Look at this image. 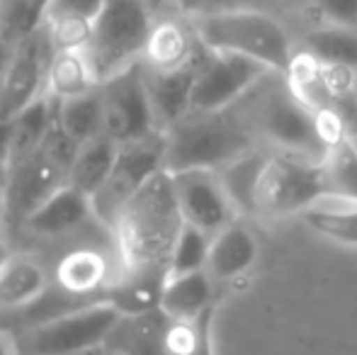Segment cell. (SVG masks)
<instances>
[{
	"label": "cell",
	"instance_id": "obj_41",
	"mask_svg": "<svg viewBox=\"0 0 357 355\" xmlns=\"http://www.w3.org/2000/svg\"><path fill=\"white\" fill-rule=\"evenodd\" d=\"M183 3H185V8H188V5H190V3H195V0H183Z\"/></svg>",
	"mask_w": 357,
	"mask_h": 355
},
{
	"label": "cell",
	"instance_id": "obj_38",
	"mask_svg": "<svg viewBox=\"0 0 357 355\" xmlns=\"http://www.w3.org/2000/svg\"><path fill=\"white\" fill-rule=\"evenodd\" d=\"M8 258H10L8 248H5V246H3V243H0V268H3V266H5V261H8Z\"/></svg>",
	"mask_w": 357,
	"mask_h": 355
},
{
	"label": "cell",
	"instance_id": "obj_10",
	"mask_svg": "<svg viewBox=\"0 0 357 355\" xmlns=\"http://www.w3.org/2000/svg\"><path fill=\"white\" fill-rule=\"evenodd\" d=\"M100 98H102V137H107L117 146L160 132L151 107L144 61L100 83Z\"/></svg>",
	"mask_w": 357,
	"mask_h": 355
},
{
	"label": "cell",
	"instance_id": "obj_34",
	"mask_svg": "<svg viewBox=\"0 0 357 355\" xmlns=\"http://www.w3.org/2000/svg\"><path fill=\"white\" fill-rule=\"evenodd\" d=\"M253 8V0H195L188 5V10H192L195 15L202 13H221V10H243Z\"/></svg>",
	"mask_w": 357,
	"mask_h": 355
},
{
	"label": "cell",
	"instance_id": "obj_1",
	"mask_svg": "<svg viewBox=\"0 0 357 355\" xmlns=\"http://www.w3.org/2000/svg\"><path fill=\"white\" fill-rule=\"evenodd\" d=\"M185 227L173 176L160 171L124 204L117 222L112 224L122 268L132 270H165L170 253Z\"/></svg>",
	"mask_w": 357,
	"mask_h": 355
},
{
	"label": "cell",
	"instance_id": "obj_40",
	"mask_svg": "<svg viewBox=\"0 0 357 355\" xmlns=\"http://www.w3.org/2000/svg\"><path fill=\"white\" fill-rule=\"evenodd\" d=\"M155 5H165V3H173V0H153Z\"/></svg>",
	"mask_w": 357,
	"mask_h": 355
},
{
	"label": "cell",
	"instance_id": "obj_22",
	"mask_svg": "<svg viewBox=\"0 0 357 355\" xmlns=\"http://www.w3.org/2000/svg\"><path fill=\"white\" fill-rule=\"evenodd\" d=\"M165 280H168L165 270L122 268V273L109 282L105 297H107L122 314L151 312V309L160 307Z\"/></svg>",
	"mask_w": 357,
	"mask_h": 355
},
{
	"label": "cell",
	"instance_id": "obj_6",
	"mask_svg": "<svg viewBox=\"0 0 357 355\" xmlns=\"http://www.w3.org/2000/svg\"><path fill=\"white\" fill-rule=\"evenodd\" d=\"M335 192L326 161L291 151L268 153L255 188V214H301L321 197Z\"/></svg>",
	"mask_w": 357,
	"mask_h": 355
},
{
	"label": "cell",
	"instance_id": "obj_12",
	"mask_svg": "<svg viewBox=\"0 0 357 355\" xmlns=\"http://www.w3.org/2000/svg\"><path fill=\"white\" fill-rule=\"evenodd\" d=\"M54 52L56 49L44 24L17 47L0 81V124H10L29 103L47 93V73Z\"/></svg>",
	"mask_w": 357,
	"mask_h": 355
},
{
	"label": "cell",
	"instance_id": "obj_2",
	"mask_svg": "<svg viewBox=\"0 0 357 355\" xmlns=\"http://www.w3.org/2000/svg\"><path fill=\"white\" fill-rule=\"evenodd\" d=\"M258 146V137L234 107L221 112H188L165 129V171H219Z\"/></svg>",
	"mask_w": 357,
	"mask_h": 355
},
{
	"label": "cell",
	"instance_id": "obj_25",
	"mask_svg": "<svg viewBox=\"0 0 357 355\" xmlns=\"http://www.w3.org/2000/svg\"><path fill=\"white\" fill-rule=\"evenodd\" d=\"M47 292V273L32 258H13L0 268V314L29 307Z\"/></svg>",
	"mask_w": 357,
	"mask_h": 355
},
{
	"label": "cell",
	"instance_id": "obj_23",
	"mask_svg": "<svg viewBox=\"0 0 357 355\" xmlns=\"http://www.w3.org/2000/svg\"><path fill=\"white\" fill-rule=\"evenodd\" d=\"M214 299V280L207 270L185 275H168L160 297V309L175 322L195 319L209 309Z\"/></svg>",
	"mask_w": 357,
	"mask_h": 355
},
{
	"label": "cell",
	"instance_id": "obj_9",
	"mask_svg": "<svg viewBox=\"0 0 357 355\" xmlns=\"http://www.w3.org/2000/svg\"><path fill=\"white\" fill-rule=\"evenodd\" d=\"M165 171V132L151 134L139 142L122 144L114 158V166L98 192L90 197L93 217L112 229L124 204L144 188L153 176Z\"/></svg>",
	"mask_w": 357,
	"mask_h": 355
},
{
	"label": "cell",
	"instance_id": "obj_28",
	"mask_svg": "<svg viewBox=\"0 0 357 355\" xmlns=\"http://www.w3.org/2000/svg\"><path fill=\"white\" fill-rule=\"evenodd\" d=\"M117 151H119L117 144L109 142L102 134L90 139V142L80 144L78 151H75L68 183H71L73 188H78L80 192H85L88 197H93L100 190V185L107 180L109 171H112Z\"/></svg>",
	"mask_w": 357,
	"mask_h": 355
},
{
	"label": "cell",
	"instance_id": "obj_27",
	"mask_svg": "<svg viewBox=\"0 0 357 355\" xmlns=\"http://www.w3.org/2000/svg\"><path fill=\"white\" fill-rule=\"evenodd\" d=\"M56 124L75 144H85L102 134V98L100 86L88 93L56 100Z\"/></svg>",
	"mask_w": 357,
	"mask_h": 355
},
{
	"label": "cell",
	"instance_id": "obj_8",
	"mask_svg": "<svg viewBox=\"0 0 357 355\" xmlns=\"http://www.w3.org/2000/svg\"><path fill=\"white\" fill-rule=\"evenodd\" d=\"M78 146L80 144L66 137L59 124H54L49 137L32 156L8 168L10 178L5 214L13 217L17 224H22L49 195H54L61 185H66Z\"/></svg>",
	"mask_w": 357,
	"mask_h": 355
},
{
	"label": "cell",
	"instance_id": "obj_17",
	"mask_svg": "<svg viewBox=\"0 0 357 355\" xmlns=\"http://www.w3.org/2000/svg\"><path fill=\"white\" fill-rule=\"evenodd\" d=\"M107 0H49L42 24L54 49H85L90 29Z\"/></svg>",
	"mask_w": 357,
	"mask_h": 355
},
{
	"label": "cell",
	"instance_id": "obj_16",
	"mask_svg": "<svg viewBox=\"0 0 357 355\" xmlns=\"http://www.w3.org/2000/svg\"><path fill=\"white\" fill-rule=\"evenodd\" d=\"M93 217V202L85 192L73 188L71 183L61 185L54 195H49L32 214L22 222L27 232L37 236H61Z\"/></svg>",
	"mask_w": 357,
	"mask_h": 355
},
{
	"label": "cell",
	"instance_id": "obj_5",
	"mask_svg": "<svg viewBox=\"0 0 357 355\" xmlns=\"http://www.w3.org/2000/svg\"><path fill=\"white\" fill-rule=\"evenodd\" d=\"M151 32L153 20L146 0H107L85 44L98 83L142 61Z\"/></svg>",
	"mask_w": 357,
	"mask_h": 355
},
{
	"label": "cell",
	"instance_id": "obj_15",
	"mask_svg": "<svg viewBox=\"0 0 357 355\" xmlns=\"http://www.w3.org/2000/svg\"><path fill=\"white\" fill-rule=\"evenodd\" d=\"M173 319L163 309L119 314L102 348L117 355H165V338Z\"/></svg>",
	"mask_w": 357,
	"mask_h": 355
},
{
	"label": "cell",
	"instance_id": "obj_21",
	"mask_svg": "<svg viewBox=\"0 0 357 355\" xmlns=\"http://www.w3.org/2000/svg\"><path fill=\"white\" fill-rule=\"evenodd\" d=\"M112 280L107 256L95 248H75L66 253L56 266V282L61 292H68L78 299H90L105 285L109 287Z\"/></svg>",
	"mask_w": 357,
	"mask_h": 355
},
{
	"label": "cell",
	"instance_id": "obj_31",
	"mask_svg": "<svg viewBox=\"0 0 357 355\" xmlns=\"http://www.w3.org/2000/svg\"><path fill=\"white\" fill-rule=\"evenodd\" d=\"M214 312L216 302L195 319H185V322L173 319L165 338V355H214Z\"/></svg>",
	"mask_w": 357,
	"mask_h": 355
},
{
	"label": "cell",
	"instance_id": "obj_35",
	"mask_svg": "<svg viewBox=\"0 0 357 355\" xmlns=\"http://www.w3.org/2000/svg\"><path fill=\"white\" fill-rule=\"evenodd\" d=\"M8 178H10L8 161L0 156V217L5 214V204H8Z\"/></svg>",
	"mask_w": 357,
	"mask_h": 355
},
{
	"label": "cell",
	"instance_id": "obj_36",
	"mask_svg": "<svg viewBox=\"0 0 357 355\" xmlns=\"http://www.w3.org/2000/svg\"><path fill=\"white\" fill-rule=\"evenodd\" d=\"M49 0H32V10H34V17H37V22L42 24V17H44V10H47Z\"/></svg>",
	"mask_w": 357,
	"mask_h": 355
},
{
	"label": "cell",
	"instance_id": "obj_11",
	"mask_svg": "<svg viewBox=\"0 0 357 355\" xmlns=\"http://www.w3.org/2000/svg\"><path fill=\"white\" fill-rule=\"evenodd\" d=\"M270 68L253 59L226 52H204L192 88L190 112H221L234 107L270 76Z\"/></svg>",
	"mask_w": 357,
	"mask_h": 355
},
{
	"label": "cell",
	"instance_id": "obj_24",
	"mask_svg": "<svg viewBox=\"0 0 357 355\" xmlns=\"http://www.w3.org/2000/svg\"><path fill=\"white\" fill-rule=\"evenodd\" d=\"M316 234L345 246H357V197L331 192L299 214Z\"/></svg>",
	"mask_w": 357,
	"mask_h": 355
},
{
	"label": "cell",
	"instance_id": "obj_18",
	"mask_svg": "<svg viewBox=\"0 0 357 355\" xmlns=\"http://www.w3.org/2000/svg\"><path fill=\"white\" fill-rule=\"evenodd\" d=\"M54 124H56V98L49 93L39 95L17 117H13V122L8 124V149H5L8 168L32 156L49 137Z\"/></svg>",
	"mask_w": 357,
	"mask_h": 355
},
{
	"label": "cell",
	"instance_id": "obj_42",
	"mask_svg": "<svg viewBox=\"0 0 357 355\" xmlns=\"http://www.w3.org/2000/svg\"><path fill=\"white\" fill-rule=\"evenodd\" d=\"M98 351H100V348H98ZM80 355H95V351H90V353H80Z\"/></svg>",
	"mask_w": 357,
	"mask_h": 355
},
{
	"label": "cell",
	"instance_id": "obj_4",
	"mask_svg": "<svg viewBox=\"0 0 357 355\" xmlns=\"http://www.w3.org/2000/svg\"><path fill=\"white\" fill-rule=\"evenodd\" d=\"M243 119L253 129L255 137L275 144L280 151L301 153V156L324 161L331 149L324 122H321V112L309 107L294 93L289 81L260 93L258 105L250 109V114L245 112Z\"/></svg>",
	"mask_w": 357,
	"mask_h": 355
},
{
	"label": "cell",
	"instance_id": "obj_7",
	"mask_svg": "<svg viewBox=\"0 0 357 355\" xmlns=\"http://www.w3.org/2000/svg\"><path fill=\"white\" fill-rule=\"evenodd\" d=\"M119 309L107 297L85 302L54 319L24 328L15 353L20 355H80L105 346L117 324Z\"/></svg>",
	"mask_w": 357,
	"mask_h": 355
},
{
	"label": "cell",
	"instance_id": "obj_32",
	"mask_svg": "<svg viewBox=\"0 0 357 355\" xmlns=\"http://www.w3.org/2000/svg\"><path fill=\"white\" fill-rule=\"evenodd\" d=\"M209 248H212V234L185 222L183 232H180L178 241L173 246V253H170L168 275H185L204 270L207 268Z\"/></svg>",
	"mask_w": 357,
	"mask_h": 355
},
{
	"label": "cell",
	"instance_id": "obj_3",
	"mask_svg": "<svg viewBox=\"0 0 357 355\" xmlns=\"http://www.w3.org/2000/svg\"><path fill=\"white\" fill-rule=\"evenodd\" d=\"M195 34L209 52L238 54L268 66L273 73L287 76L296 54L287 29L255 8L221 10V13L195 15Z\"/></svg>",
	"mask_w": 357,
	"mask_h": 355
},
{
	"label": "cell",
	"instance_id": "obj_14",
	"mask_svg": "<svg viewBox=\"0 0 357 355\" xmlns=\"http://www.w3.org/2000/svg\"><path fill=\"white\" fill-rule=\"evenodd\" d=\"M204 52H207V47H204ZM204 52L192 63L170 68V71H153V68L144 66L151 107H153L158 129H163V132L168 127H173L175 122H180L192 109V88Z\"/></svg>",
	"mask_w": 357,
	"mask_h": 355
},
{
	"label": "cell",
	"instance_id": "obj_33",
	"mask_svg": "<svg viewBox=\"0 0 357 355\" xmlns=\"http://www.w3.org/2000/svg\"><path fill=\"white\" fill-rule=\"evenodd\" d=\"M311 3L328 24H345V27L357 24V0H311Z\"/></svg>",
	"mask_w": 357,
	"mask_h": 355
},
{
	"label": "cell",
	"instance_id": "obj_20",
	"mask_svg": "<svg viewBox=\"0 0 357 355\" xmlns=\"http://www.w3.org/2000/svg\"><path fill=\"white\" fill-rule=\"evenodd\" d=\"M202 52L204 44L197 39L195 27L170 20V22L153 24L142 61L146 68H153V71H170V68L192 63Z\"/></svg>",
	"mask_w": 357,
	"mask_h": 355
},
{
	"label": "cell",
	"instance_id": "obj_26",
	"mask_svg": "<svg viewBox=\"0 0 357 355\" xmlns=\"http://www.w3.org/2000/svg\"><path fill=\"white\" fill-rule=\"evenodd\" d=\"M98 86L100 83L95 78L85 49H56L54 52L47 73V93L52 98L66 100Z\"/></svg>",
	"mask_w": 357,
	"mask_h": 355
},
{
	"label": "cell",
	"instance_id": "obj_19",
	"mask_svg": "<svg viewBox=\"0 0 357 355\" xmlns=\"http://www.w3.org/2000/svg\"><path fill=\"white\" fill-rule=\"evenodd\" d=\"M258 258V243L255 236L243 227V224L231 222L219 234L212 236V248L207 258V273L212 275L214 282H229L253 268Z\"/></svg>",
	"mask_w": 357,
	"mask_h": 355
},
{
	"label": "cell",
	"instance_id": "obj_29",
	"mask_svg": "<svg viewBox=\"0 0 357 355\" xmlns=\"http://www.w3.org/2000/svg\"><path fill=\"white\" fill-rule=\"evenodd\" d=\"M306 54L324 66L357 68V32L345 24H321L306 37Z\"/></svg>",
	"mask_w": 357,
	"mask_h": 355
},
{
	"label": "cell",
	"instance_id": "obj_30",
	"mask_svg": "<svg viewBox=\"0 0 357 355\" xmlns=\"http://www.w3.org/2000/svg\"><path fill=\"white\" fill-rule=\"evenodd\" d=\"M265 158H268V153H263L255 146L253 151L243 153L236 161L219 168L221 183H224L236 212L255 214V188H258V178L260 171H263Z\"/></svg>",
	"mask_w": 357,
	"mask_h": 355
},
{
	"label": "cell",
	"instance_id": "obj_39",
	"mask_svg": "<svg viewBox=\"0 0 357 355\" xmlns=\"http://www.w3.org/2000/svg\"><path fill=\"white\" fill-rule=\"evenodd\" d=\"M95 355H117V353L107 351V348H100V351H95Z\"/></svg>",
	"mask_w": 357,
	"mask_h": 355
},
{
	"label": "cell",
	"instance_id": "obj_37",
	"mask_svg": "<svg viewBox=\"0 0 357 355\" xmlns=\"http://www.w3.org/2000/svg\"><path fill=\"white\" fill-rule=\"evenodd\" d=\"M0 355H13V348H10L8 338H5L3 328H0Z\"/></svg>",
	"mask_w": 357,
	"mask_h": 355
},
{
	"label": "cell",
	"instance_id": "obj_13",
	"mask_svg": "<svg viewBox=\"0 0 357 355\" xmlns=\"http://www.w3.org/2000/svg\"><path fill=\"white\" fill-rule=\"evenodd\" d=\"M175 197H178L183 219L207 234H219L234 222L236 207L221 183L219 171L212 168H188L170 173Z\"/></svg>",
	"mask_w": 357,
	"mask_h": 355
}]
</instances>
